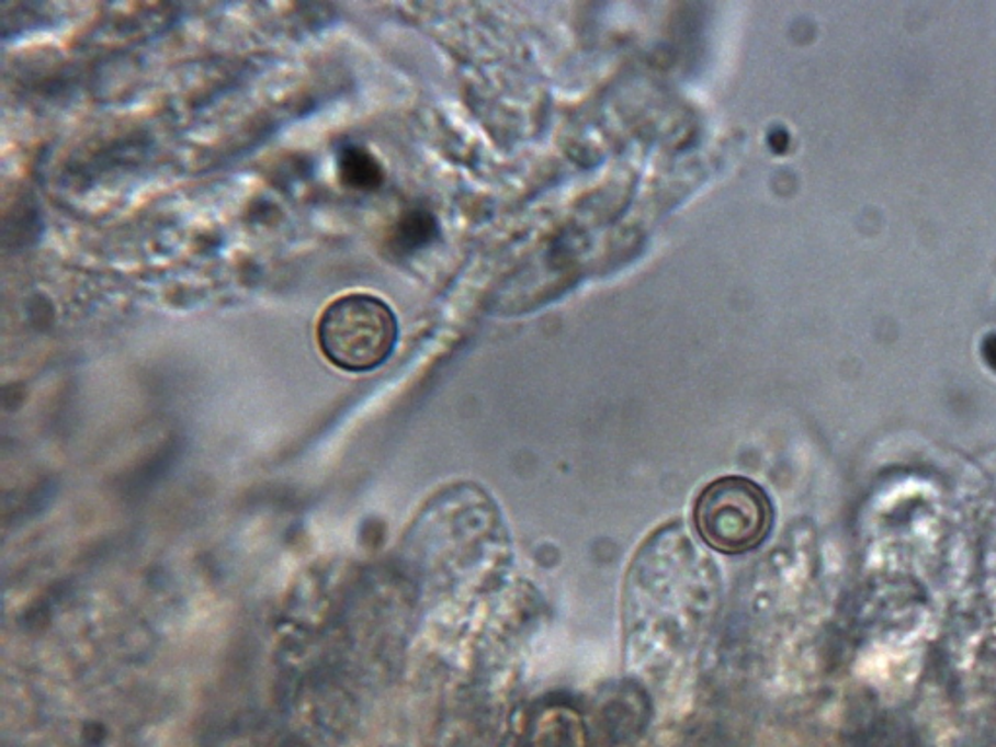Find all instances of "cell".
<instances>
[{
	"label": "cell",
	"instance_id": "obj_1",
	"mask_svg": "<svg viewBox=\"0 0 996 747\" xmlns=\"http://www.w3.org/2000/svg\"><path fill=\"white\" fill-rule=\"evenodd\" d=\"M399 327L386 302L372 294H344L318 321V343L327 361L347 372L378 369L396 349Z\"/></svg>",
	"mask_w": 996,
	"mask_h": 747
},
{
	"label": "cell",
	"instance_id": "obj_2",
	"mask_svg": "<svg viewBox=\"0 0 996 747\" xmlns=\"http://www.w3.org/2000/svg\"><path fill=\"white\" fill-rule=\"evenodd\" d=\"M773 522V508L759 485L744 477L711 483L697 498V532L713 550L739 555L756 550Z\"/></svg>",
	"mask_w": 996,
	"mask_h": 747
}]
</instances>
